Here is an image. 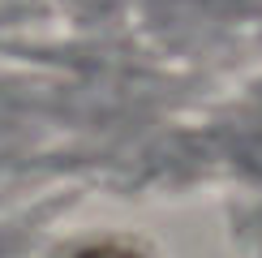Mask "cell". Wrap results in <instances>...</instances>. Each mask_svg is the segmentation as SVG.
I'll use <instances>...</instances> for the list:
<instances>
[{"instance_id": "6da1fadb", "label": "cell", "mask_w": 262, "mask_h": 258, "mask_svg": "<svg viewBox=\"0 0 262 258\" xmlns=\"http://www.w3.org/2000/svg\"><path fill=\"white\" fill-rule=\"evenodd\" d=\"M78 258H138L134 250H125V245H95V250H86Z\"/></svg>"}]
</instances>
